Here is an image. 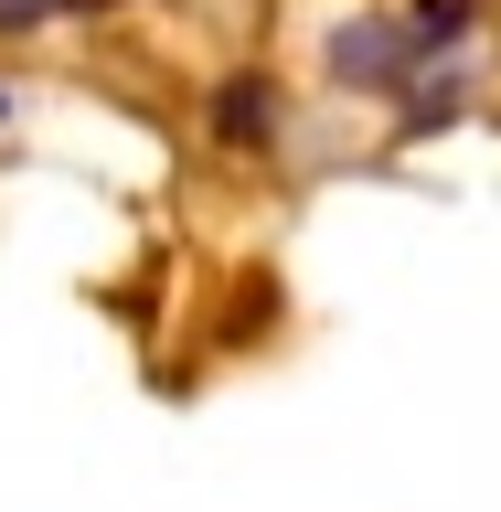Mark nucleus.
Segmentation results:
<instances>
[{"label":"nucleus","instance_id":"obj_1","mask_svg":"<svg viewBox=\"0 0 501 512\" xmlns=\"http://www.w3.org/2000/svg\"><path fill=\"white\" fill-rule=\"evenodd\" d=\"M256 118H267V107H256V86H224V139H256Z\"/></svg>","mask_w":501,"mask_h":512}]
</instances>
